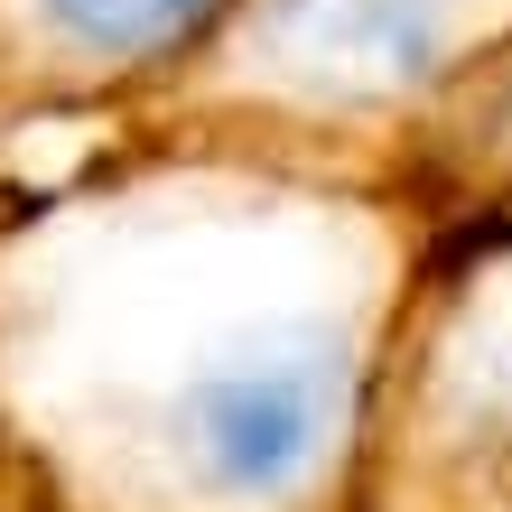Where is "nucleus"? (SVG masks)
Instances as JSON below:
<instances>
[{
    "mask_svg": "<svg viewBox=\"0 0 512 512\" xmlns=\"http://www.w3.org/2000/svg\"><path fill=\"white\" fill-rule=\"evenodd\" d=\"M419 261L391 187L103 131L0 187V485L19 512H354Z\"/></svg>",
    "mask_w": 512,
    "mask_h": 512,
    "instance_id": "1",
    "label": "nucleus"
},
{
    "mask_svg": "<svg viewBox=\"0 0 512 512\" xmlns=\"http://www.w3.org/2000/svg\"><path fill=\"white\" fill-rule=\"evenodd\" d=\"M512 47V0H233L112 140L391 187L410 122Z\"/></svg>",
    "mask_w": 512,
    "mask_h": 512,
    "instance_id": "2",
    "label": "nucleus"
},
{
    "mask_svg": "<svg viewBox=\"0 0 512 512\" xmlns=\"http://www.w3.org/2000/svg\"><path fill=\"white\" fill-rule=\"evenodd\" d=\"M354 512H512V224L438 233L364 401Z\"/></svg>",
    "mask_w": 512,
    "mask_h": 512,
    "instance_id": "3",
    "label": "nucleus"
},
{
    "mask_svg": "<svg viewBox=\"0 0 512 512\" xmlns=\"http://www.w3.org/2000/svg\"><path fill=\"white\" fill-rule=\"evenodd\" d=\"M233 0H0V131L122 122L215 38Z\"/></svg>",
    "mask_w": 512,
    "mask_h": 512,
    "instance_id": "4",
    "label": "nucleus"
},
{
    "mask_svg": "<svg viewBox=\"0 0 512 512\" xmlns=\"http://www.w3.org/2000/svg\"><path fill=\"white\" fill-rule=\"evenodd\" d=\"M391 196L429 224V243L466 224H512V47L466 66L410 122L401 159H391Z\"/></svg>",
    "mask_w": 512,
    "mask_h": 512,
    "instance_id": "5",
    "label": "nucleus"
}]
</instances>
